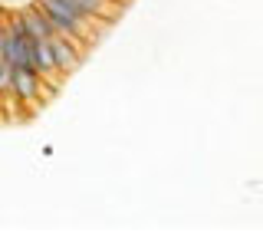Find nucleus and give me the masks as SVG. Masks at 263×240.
<instances>
[{
    "instance_id": "nucleus-1",
    "label": "nucleus",
    "mask_w": 263,
    "mask_h": 240,
    "mask_svg": "<svg viewBox=\"0 0 263 240\" xmlns=\"http://www.w3.org/2000/svg\"><path fill=\"white\" fill-rule=\"evenodd\" d=\"M40 10L46 13V20L53 23L56 33H66V36L82 40V43H96V33L89 30L92 20H86L82 13H76L69 4H63V0H40Z\"/></svg>"
},
{
    "instance_id": "nucleus-2",
    "label": "nucleus",
    "mask_w": 263,
    "mask_h": 240,
    "mask_svg": "<svg viewBox=\"0 0 263 240\" xmlns=\"http://www.w3.org/2000/svg\"><path fill=\"white\" fill-rule=\"evenodd\" d=\"M4 60L10 63V69H33V40L23 33L20 20H13L4 30Z\"/></svg>"
},
{
    "instance_id": "nucleus-3",
    "label": "nucleus",
    "mask_w": 263,
    "mask_h": 240,
    "mask_svg": "<svg viewBox=\"0 0 263 240\" xmlns=\"http://www.w3.org/2000/svg\"><path fill=\"white\" fill-rule=\"evenodd\" d=\"M63 4H69L72 10L82 13L86 20H99V23H109L122 13V0L115 7H112V0H63Z\"/></svg>"
},
{
    "instance_id": "nucleus-4",
    "label": "nucleus",
    "mask_w": 263,
    "mask_h": 240,
    "mask_svg": "<svg viewBox=\"0 0 263 240\" xmlns=\"http://www.w3.org/2000/svg\"><path fill=\"white\" fill-rule=\"evenodd\" d=\"M40 86H43V76L33 69H13L10 72V96H16L20 102H36Z\"/></svg>"
},
{
    "instance_id": "nucleus-5",
    "label": "nucleus",
    "mask_w": 263,
    "mask_h": 240,
    "mask_svg": "<svg viewBox=\"0 0 263 240\" xmlns=\"http://www.w3.org/2000/svg\"><path fill=\"white\" fill-rule=\"evenodd\" d=\"M16 20H20V27H23V33H27L30 40H43V36L53 33V23L46 20L43 10H23Z\"/></svg>"
},
{
    "instance_id": "nucleus-6",
    "label": "nucleus",
    "mask_w": 263,
    "mask_h": 240,
    "mask_svg": "<svg viewBox=\"0 0 263 240\" xmlns=\"http://www.w3.org/2000/svg\"><path fill=\"white\" fill-rule=\"evenodd\" d=\"M33 69H36L40 76H56V63H53V53H49L46 36L33 40Z\"/></svg>"
},
{
    "instance_id": "nucleus-7",
    "label": "nucleus",
    "mask_w": 263,
    "mask_h": 240,
    "mask_svg": "<svg viewBox=\"0 0 263 240\" xmlns=\"http://www.w3.org/2000/svg\"><path fill=\"white\" fill-rule=\"evenodd\" d=\"M10 63L0 56V96H10Z\"/></svg>"
},
{
    "instance_id": "nucleus-8",
    "label": "nucleus",
    "mask_w": 263,
    "mask_h": 240,
    "mask_svg": "<svg viewBox=\"0 0 263 240\" xmlns=\"http://www.w3.org/2000/svg\"><path fill=\"white\" fill-rule=\"evenodd\" d=\"M0 56H4V27H0Z\"/></svg>"
},
{
    "instance_id": "nucleus-9",
    "label": "nucleus",
    "mask_w": 263,
    "mask_h": 240,
    "mask_svg": "<svg viewBox=\"0 0 263 240\" xmlns=\"http://www.w3.org/2000/svg\"><path fill=\"white\" fill-rule=\"evenodd\" d=\"M0 23H4V13H0Z\"/></svg>"
}]
</instances>
